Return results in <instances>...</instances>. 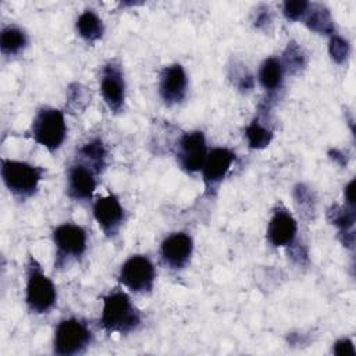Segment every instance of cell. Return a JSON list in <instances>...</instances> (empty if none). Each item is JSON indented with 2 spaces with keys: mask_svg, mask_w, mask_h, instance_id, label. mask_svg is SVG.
I'll use <instances>...</instances> for the list:
<instances>
[{
  "mask_svg": "<svg viewBox=\"0 0 356 356\" xmlns=\"http://www.w3.org/2000/svg\"><path fill=\"white\" fill-rule=\"evenodd\" d=\"M298 235V222L295 217L284 207L278 206L267 224L266 236L270 245L275 248L293 245Z\"/></svg>",
  "mask_w": 356,
  "mask_h": 356,
  "instance_id": "9a60e30c",
  "label": "cell"
},
{
  "mask_svg": "<svg viewBox=\"0 0 356 356\" xmlns=\"http://www.w3.org/2000/svg\"><path fill=\"white\" fill-rule=\"evenodd\" d=\"M284 74L285 71H284L281 58L275 56H270L260 64L257 79L263 86V89L271 93L281 88L284 81Z\"/></svg>",
  "mask_w": 356,
  "mask_h": 356,
  "instance_id": "e0dca14e",
  "label": "cell"
},
{
  "mask_svg": "<svg viewBox=\"0 0 356 356\" xmlns=\"http://www.w3.org/2000/svg\"><path fill=\"white\" fill-rule=\"evenodd\" d=\"M193 239L184 231H177L167 235L160 245L161 261L171 270L184 268L192 257Z\"/></svg>",
  "mask_w": 356,
  "mask_h": 356,
  "instance_id": "4fadbf2b",
  "label": "cell"
},
{
  "mask_svg": "<svg viewBox=\"0 0 356 356\" xmlns=\"http://www.w3.org/2000/svg\"><path fill=\"white\" fill-rule=\"evenodd\" d=\"M306 26L321 35H330L332 36L335 33V26H334V19L331 17L330 10L318 3H310L309 8L302 19Z\"/></svg>",
  "mask_w": 356,
  "mask_h": 356,
  "instance_id": "2e32d148",
  "label": "cell"
},
{
  "mask_svg": "<svg viewBox=\"0 0 356 356\" xmlns=\"http://www.w3.org/2000/svg\"><path fill=\"white\" fill-rule=\"evenodd\" d=\"M142 324V313L121 288L103 296L100 325L108 334H131Z\"/></svg>",
  "mask_w": 356,
  "mask_h": 356,
  "instance_id": "6da1fadb",
  "label": "cell"
},
{
  "mask_svg": "<svg viewBox=\"0 0 356 356\" xmlns=\"http://www.w3.org/2000/svg\"><path fill=\"white\" fill-rule=\"evenodd\" d=\"M156 281V268L145 254H132L120 267L118 282L135 293L152 292Z\"/></svg>",
  "mask_w": 356,
  "mask_h": 356,
  "instance_id": "52a82bcc",
  "label": "cell"
},
{
  "mask_svg": "<svg viewBox=\"0 0 356 356\" xmlns=\"http://www.w3.org/2000/svg\"><path fill=\"white\" fill-rule=\"evenodd\" d=\"M353 185H355V181L352 179L346 186H345V191H343V195H345V204L353 207L355 202H353Z\"/></svg>",
  "mask_w": 356,
  "mask_h": 356,
  "instance_id": "4316f807",
  "label": "cell"
},
{
  "mask_svg": "<svg viewBox=\"0 0 356 356\" xmlns=\"http://www.w3.org/2000/svg\"><path fill=\"white\" fill-rule=\"evenodd\" d=\"M328 220L341 229L342 234L348 232L355 222V207L348 204L345 206H332L328 210Z\"/></svg>",
  "mask_w": 356,
  "mask_h": 356,
  "instance_id": "7402d4cb",
  "label": "cell"
},
{
  "mask_svg": "<svg viewBox=\"0 0 356 356\" xmlns=\"http://www.w3.org/2000/svg\"><path fill=\"white\" fill-rule=\"evenodd\" d=\"M207 156L206 136L202 131L184 132L178 142L175 157L178 165L188 174H195L202 170Z\"/></svg>",
  "mask_w": 356,
  "mask_h": 356,
  "instance_id": "ba28073f",
  "label": "cell"
},
{
  "mask_svg": "<svg viewBox=\"0 0 356 356\" xmlns=\"http://www.w3.org/2000/svg\"><path fill=\"white\" fill-rule=\"evenodd\" d=\"M245 136L248 140V146L250 149H264L270 145L274 138L273 129L266 125L260 117H254L252 122H249L245 128Z\"/></svg>",
  "mask_w": 356,
  "mask_h": 356,
  "instance_id": "44dd1931",
  "label": "cell"
},
{
  "mask_svg": "<svg viewBox=\"0 0 356 356\" xmlns=\"http://www.w3.org/2000/svg\"><path fill=\"white\" fill-rule=\"evenodd\" d=\"M31 138L49 152H56L61 147L67 136V124L64 113L54 107H42L36 111L31 129Z\"/></svg>",
  "mask_w": 356,
  "mask_h": 356,
  "instance_id": "277c9868",
  "label": "cell"
},
{
  "mask_svg": "<svg viewBox=\"0 0 356 356\" xmlns=\"http://www.w3.org/2000/svg\"><path fill=\"white\" fill-rule=\"evenodd\" d=\"M75 29L85 42L95 43L103 38L104 24L93 10H85L76 18Z\"/></svg>",
  "mask_w": 356,
  "mask_h": 356,
  "instance_id": "ac0fdd59",
  "label": "cell"
},
{
  "mask_svg": "<svg viewBox=\"0 0 356 356\" xmlns=\"http://www.w3.org/2000/svg\"><path fill=\"white\" fill-rule=\"evenodd\" d=\"M281 63H282L284 71L295 74L296 71H299L300 68L305 67L306 57H305L303 50L295 42H291V43H288V46L284 51V57H282Z\"/></svg>",
  "mask_w": 356,
  "mask_h": 356,
  "instance_id": "603a6c76",
  "label": "cell"
},
{
  "mask_svg": "<svg viewBox=\"0 0 356 356\" xmlns=\"http://www.w3.org/2000/svg\"><path fill=\"white\" fill-rule=\"evenodd\" d=\"M236 154L228 147H214L207 152L202 167V177L206 193H211L229 172Z\"/></svg>",
  "mask_w": 356,
  "mask_h": 356,
  "instance_id": "7c38bea8",
  "label": "cell"
},
{
  "mask_svg": "<svg viewBox=\"0 0 356 356\" xmlns=\"http://www.w3.org/2000/svg\"><path fill=\"white\" fill-rule=\"evenodd\" d=\"M349 50H350V46L346 39H343L342 36H339L337 33H334L331 36L328 51H330L332 61H335L337 64H342L348 58Z\"/></svg>",
  "mask_w": 356,
  "mask_h": 356,
  "instance_id": "cb8c5ba5",
  "label": "cell"
},
{
  "mask_svg": "<svg viewBox=\"0 0 356 356\" xmlns=\"http://www.w3.org/2000/svg\"><path fill=\"white\" fill-rule=\"evenodd\" d=\"M332 350H334L335 355H339V356H355V355H356L355 348H353V343H352V341L348 339V338H341V339H338V341L334 343Z\"/></svg>",
  "mask_w": 356,
  "mask_h": 356,
  "instance_id": "484cf974",
  "label": "cell"
},
{
  "mask_svg": "<svg viewBox=\"0 0 356 356\" xmlns=\"http://www.w3.org/2000/svg\"><path fill=\"white\" fill-rule=\"evenodd\" d=\"M56 248L54 267L63 268L82 259L88 249V235L83 227L74 222H64L53 229Z\"/></svg>",
  "mask_w": 356,
  "mask_h": 356,
  "instance_id": "8992f818",
  "label": "cell"
},
{
  "mask_svg": "<svg viewBox=\"0 0 356 356\" xmlns=\"http://www.w3.org/2000/svg\"><path fill=\"white\" fill-rule=\"evenodd\" d=\"M309 1L306 0H295V1H285L282 4V14L288 21H302L307 8Z\"/></svg>",
  "mask_w": 356,
  "mask_h": 356,
  "instance_id": "d4e9b609",
  "label": "cell"
},
{
  "mask_svg": "<svg viewBox=\"0 0 356 356\" xmlns=\"http://www.w3.org/2000/svg\"><path fill=\"white\" fill-rule=\"evenodd\" d=\"M28 46L26 32L17 25H7L0 33V49L3 56H17Z\"/></svg>",
  "mask_w": 356,
  "mask_h": 356,
  "instance_id": "d6986e66",
  "label": "cell"
},
{
  "mask_svg": "<svg viewBox=\"0 0 356 356\" xmlns=\"http://www.w3.org/2000/svg\"><path fill=\"white\" fill-rule=\"evenodd\" d=\"M99 174L90 164L76 159L67 171V195L78 202L90 200L97 186Z\"/></svg>",
  "mask_w": 356,
  "mask_h": 356,
  "instance_id": "30bf717a",
  "label": "cell"
},
{
  "mask_svg": "<svg viewBox=\"0 0 356 356\" xmlns=\"http://www.w3.org/2000/svg\"><path fill=\"white\" fill-rule=\"evenodd\" d=\"M1 179L10 193L17 199H28L38 191L39 182L44 178L43 167L11 159H1Z\"/></svg>",
  "mask_w": 356,
  "mask_h": 356,
  "instance_id": "3957f363",
  "label": "cell"
},
{
  "mask_svg": "<svg viewBox=\"0 0 356 356\" xmlns=\"http://www.w3.org/2000/svg\"><path fill=\"white\" fill-rule=\"evenodd\" d=\"M93 217L103 234L113 238L118 234L120 228L125 222L127 213L120 199L114 193H108L106 196H99L95 200Z\"/></svg>",
  "mask_w": 356,
  "mask_h": 356,
  "instance_id": "8fae6325",
  "label": "cell"
},
{
  "mask_svg": "<svg viewBox=\"0 0 356 356\" xmlns=\"http://www.w3.org/2000/svg\"><path fill=\"white\" fill-rule=\"evenodd\" d=\"M100 93L113 113H120L125 103V76L117 60H108L100 71Z\"/></svg>",
  "mask_w": 356,
  "mask_h": 356,
  "instance_id": "9c48e42d",
  "label": "cell"
},
{
  "mask_svg": "<svg viewBox=\"0 0 356 356\" xmlns=\"http://www.w3.org/2000/svg\"><path fill=\"white\" fill-rule=\"evenodd\" d=\"M93 342V332L89 325L76 318L61 320L53 337V353L58 356H74L83 353Z\"/></svg>",
  "mask_w": 356,
  "mask_h": 356,
  "instance_id": "5b68a950",
  "label": "cell"
},
{
  "mask_svg": "<svg viewBox=\"0 0 356 356\" xmlns=\"http://www.w3.org/2000/svg\"><path fill=\"white\" fill-rule=\"evenodd\" d=\"M76 159L90 164L96 171L102 172L106 167V159H107V150L100 138L89 139L86 143H83L78 149Z\"/></svg>",
  "mask_w": 356,
  "mask_h": 356,
  "instance_id": "ffe728a7",
  "label": "cell"
},
{
  "mask_svg": "<svg viewBox=\"0 0 356 356\" xmlns=\"http://www.w3.org/2000/svg\"><path fill=\"white\" fill-rule=\"evenodd\" d=\"M188 92V76L178 63L165 65L159 75V93L163 102L171 107L179 104Z\"/></svg>",
  "mask_w": 356,
  "mask_h": 356,
  "instance_id": "5bb4252c",
  "label": "cell"
},
{
  "mask_svg": "<svg viewBox=\"0 0 356 356\" xmlns=\"http://www.w3.org/2000/svg\"><path fill=\"white\" fill-rule=\"evenodd\" d=\"M25 277V303L28 310L35 314L49 313L57 303V291L53 281L32 254L26 260Z\"/></svg>",
  "mask_w": 356,
  "mask_h": 356,
  "instance_id": "7a4b0ae2",
  "label": "cell"
}]
</instances>
